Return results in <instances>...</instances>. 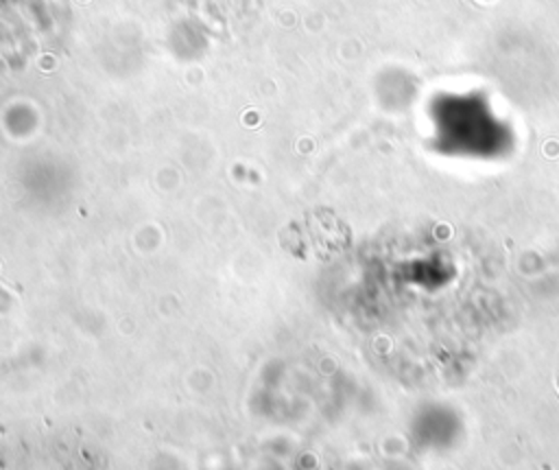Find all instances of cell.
I'll use <instances>...</instances> for the list:
<instances>
[{"label":"cell","mask_w":559,"mask_h":470,"mask_svg":"<svg viewBox=\"0 0 559 470\" xmlns=\"http://www.w3.org/2000/svg\"><path fill=\"white\" fill-rule=\"evenodd\" d=\"M0 470H105V459L76 431L22 428L0 435Z\"/></svg>","instance_id":"1"}]
</instances>
